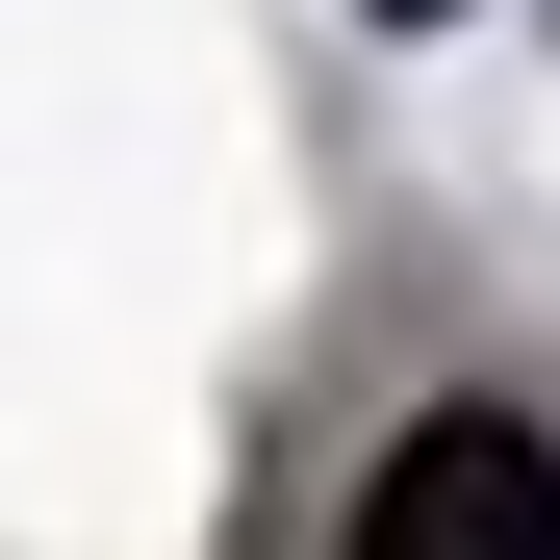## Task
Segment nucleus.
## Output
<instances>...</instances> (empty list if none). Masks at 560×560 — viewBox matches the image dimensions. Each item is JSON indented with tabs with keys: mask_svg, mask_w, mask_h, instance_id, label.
Returning a JSON list of instances; mask_svg holds the SVG:
<instances>
[{
	"mask_svg": "<svg viewBox=\"0 0 560 560\" xmlns=\"http://www.w3.org/2000/svg\"><path fill=\"white\" fill-rule=\"evenodd\" d=\"M357 560H560V433L535 408H433L357 485Z\"/></svg>",
	"mask_w": 560,
	"mask_h": 560,
	"instance_id": "f257e3e1",
	"label": "nucleus"
},
{
	"mask_svg": "<svg viewBox=\"0 0 560 560\" xmlns=\"http://www.w3.org/2000/svg\"><path fill=\"white\" fill-rule=\"evenodd\" d=\"M408 26H433V0H408Z\"/></svg>",
	"mask_w": 560,
	"mask_h": 560,
	"instance_id": "f03ea898",
	"label": "nucleus"
}]
</instances>
